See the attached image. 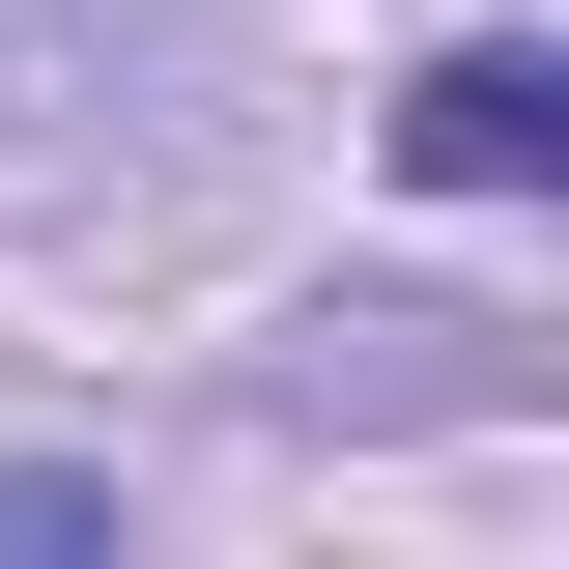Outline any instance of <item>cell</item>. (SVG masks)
<instances>
[{"label":"cell","mask_w":569,"mask_h":569,"mask_svg":"<svg viewBox=\"0 0 569 569\" xmlns=\"http://www.w3.org/2000/svg\"><path fill=\"white\" fill-rule=\"evenodd\" d=\"M257 114L284 86L200 0H0V228H171L257 171Z\"/></svg>","instance_id":"6da1fadb"},{"label":"cell","mask_w":569,"mask_h":569,"mask_svg":"<svg viewBox=\"0 0 569 569\" xmlns=\"http://www.w3.org/2000/svg\"><path fill=\"white\" fill-rule=\"evenodd\" d=\"M399 171H427V200H541V171H569V58H541V29H456V58L399 86Z\"/></svg>","instance_id":"7a4b0ae2"}]
</instances>
